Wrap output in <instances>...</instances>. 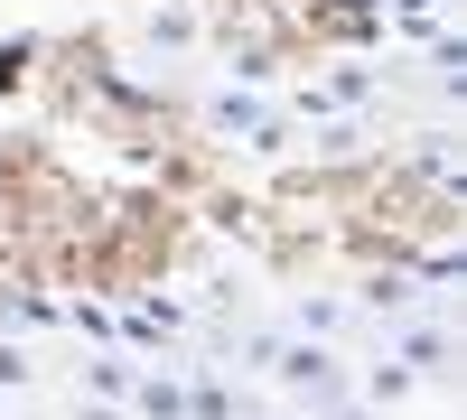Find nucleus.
<instances>
[{"label":"nucleus","mask_w":467,"mask_h":420,"mask_svg":"<svg viewBox=\"0 0 467 420\" xmlns=\"http://www.w3.org/2000/svg\"><path fill=\"white\" fill-rule=\"evenodd\" d=\"M234 355H244L271 393H290V402H308V411L346 402V364H337V346H299V336H281V327H253Z\"/></svg>","instance_id":"1"},{"label":"nucleus","mask_w":467,"mask_h":420,"mask_svg":"<svg viewBox=\"0 0 467 420\" xmlns=\"http://www.w3.org/2000/svg\"><path fill=\"white\" fill-rule=\"evenodd\" d=\"M383 355H393L411 384H449V374H458V336L440 318H393V327H383Z\"/></svg>","instance_id":"2"},{"label":"nucleus","mask_w":467,"mask_h":420,"mask_svg":"<svg viewBox=\"0 0 467 420\" xmlns=\"http://www.w3.org/2000/svg\"><path fill=\"white\" fill-rule=\"evenodd\" d=\"M346 327H356V309H346V299H327V290H299L290 318H281V336H299V346H337Z\"/></svg>","instance_id":"3"},{"label":"nucleus","mask_w":467,"mask_h":420,"mask_svg":"<svg viewBox=\"0 0 467 420\" xmlns=\"http://www.w3.org/2000/svg\"><path fill=\"white\" fill-rule=\"evenodd\" d=\"M122 411H140V420H187V374H178V364H140V384H131Z\"/></svg>","instance_id":"4"},{"label":"nucleus","mask_w":467,"mask_h":420,"mask_svg":"<svg viewBox=\"0 0 467 420\" xmlns=\"http://www.w3.org/2000/svg\"><path fill=\"white\" fill-rule=\"evenodd\" d=\"M411 393H420L411 374H402L393 355H374V364L356 374V393H346V402H356V411H374V420H383V411H393V402H411Z\"/></svg>","instance_id":"5"},{"label":"nucleus","mask_w":467,"mask_h":420,"mask_svg":"<svg viewBox=\"0 0 467 420\" xmlns=\"http://www.w3.org/2000/svg\"><path fill=\"white\" fill-rule=\"evenodd\" d=\"M75 384H85L103 411H122V402H131V384H140V364H131V355H85V374H75Z\"/></svg>","instance_id":"6"},{"label":"nucleus","mask_w":467,"mask_h":420,"mask_svg":"<svg viewBox=\"0 0 467 420\" xmlns=\"http://www.w3.org/2000/svg\"><path fill=\"white\" fill-rule=\"evenodd\" d=\"M0 327H66V309L37 290H0Z\"/></svg>","instance_id":"7"},{"label":"nucleus","mask_w":467,"mask_h":420,"mask_svg":"<svg viewBox=\"0 0 467 420\" xmlns=\"http://www.w3.org/2000/svg\"><path fill=\"white\" fill-rule=\"evenodd\" d=\"M66 327H75V336H94L103 355H112V336H122V327H112V318L94 309V299H66Z\"/></svg>","instance_id":"8"},{"label":"nucleus","mask_w":467,"mask_h":420,"mask_svg":"<svg viewBox=\"0 0 467 420\" xmlns=\"http://www.w3.org/2000/svg\"><path fill=\"white\" fill-rule=\"evenodd\" d=\"M356 149H365V122H327L318 131V159H356Z\"/></svg>","instance_id":"9"},{"label":"nucleus","mask_w":467,"mask_h":420,"mask_svg":"<svg viewBox=\"0 0 467 420\" xmlns=\"http://www.w3.org/2000/svg\"><path fill=\"white\" fill-rule=\"evenodd\" d=\"M28 374H37V355L19 346V336H0V384H10V393H19V384H28Z\"/></svg>","instance_id":"10"},{"label":"nucleus","mask_w":467,"mask_h":420,"mask_svg":"<svg viewBox=\"0 0 467 420\" xmlns=\"http://www.w3.org/2000/svg\"><path fill=\"white\" fill-rule=\"evenodd\" d=\"M150 37H160V47H187V37H197V19H187V10H160V19H150Z\"/></svg>","instance_id":"11"},{"label":"nucleus","mask_w":467,"mask_h":420,"mask_svg":"<svg viewBox=\"0 0 467 420\" xmlns=\"http://www.w3.org/2000/svg\"><path fill=\"white\" fill-rule=\"evenodd\" d=\"M19 56H28V47H0V94H10V85H19Z\"/></svg>","instance_id":"12"},{"label":"nucleus","mask_w":467,"mask_h":420,"mask_svg":"<svg viewBox=\"0 0 467 420\" xmlns=\"http://www.w3.org/2000/svg\"><path fill=\"white\" fill-rule=\"evenodd\" d=\"M308 420H374V411H356V402H327V411H308Z\"/></svg>","instance_id":"13"},{"label":"nucleus","mask_w":467,"mask_h":420,"mask_svg":"<svg viewBox=\"0 0 467 420\" xmlns=\"http://www.w3.org/2000/svg\"><path fill=\"white\" fill-rule=\"evenodd\" d=\"M75 420H122V411H103V402H75Z\"/></svg>","instance_id":"14"}]
</instances>
